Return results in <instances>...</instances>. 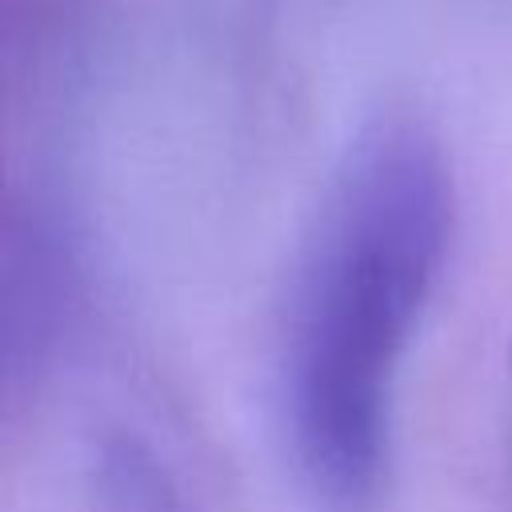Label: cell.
Wrapping results in <instances>:
<instances>
[{
	"label": "cell",
	"instance_id": "obj_1",
	"mask_svg": "<svg viewBox=\"0 0 512 512\" xmlns=\"http://www.w3.org/2000/svg\"><path fill=\"white\" fill-rule=\"evenodd\" d=\"M452 172L412 120L364 132L316 216L284 320V424L308 488L336 512L376 500L396 372L440 280Z\"/></svg>",
	"mask_w": 512,
	"mask_h": 512
},
{
	"label": "cell",
	"instance_id": "obj_2",
	"mask_svg": "<svg viewBox=\"0 0 512 512\" xmlns=\"http://www.w3.org/2000/svg\"><path fill=\"white\" fill-rule=\"evenodd\" d=\"M88 512H180L168 468L132 432H108L92 456Z\"/></svg>",
	"mask_w": 512,
	"mask_h": 512
}]
</instances>
